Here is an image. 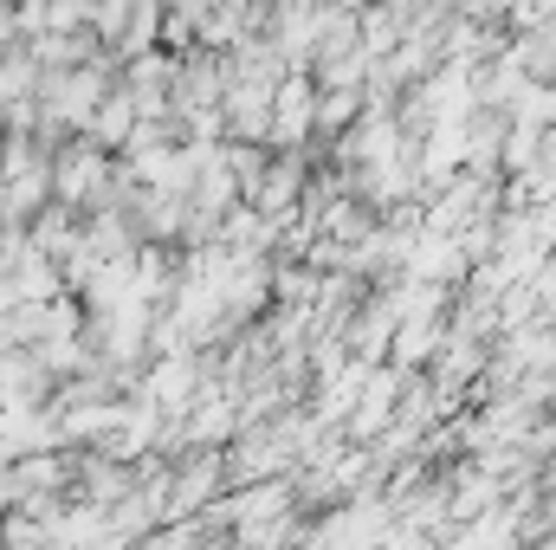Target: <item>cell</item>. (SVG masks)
I'll return each mask as SVG.
<instances>
[{
  "instance_id": "6da1fadb",
  "label": "cell",
  "mask_w": 556,
  "mask_h": 550,
  "mask_svg": "<svg viewBox=\"0 0 556 550\" xmlns=\"http://www.w3.org/2000/svg\"><path fill=\"white\" fill-rule=\"evenodd\" d=\"M137 104H130V91H124V78H117V91L104 98V111H98V124H91V142H104L111 155H124L130 149V137H137Z\"/></svg>"
},
{
  "instance_id": "7a4b0ae2",
  "label": "cell",
  "mask_w": 556,
  "mask_h": 550,
  "mask_svg": "<svg viewBox=\"0 0 556 550\" xmlns=\"http://www.w3.org/2000/svg\"><path fill=\"white\" fill-rule=\"evenodd\" d=\"M356 104H363V91H317V130L311 137H343L356 124Z\"/></svg>"
}]
</instances>
